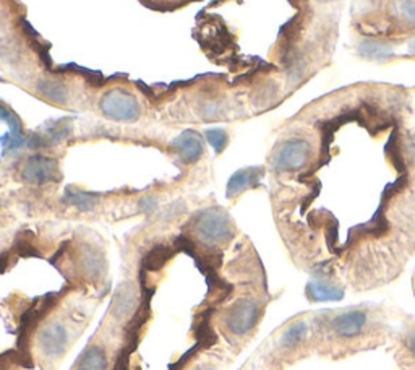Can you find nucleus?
I'll return each mask as SVG.
<instances>
[{
	"label": "nucleus",
	"mask_w": 415,
	"mask_h": 370,
	"mask_svg": "<svg viewBox=\"0 0 415 370\" xmlns=\"http://www.w3.org/2000/svg\"><path fill=\"white\" fill-rule=\"evenodd\" d=\"M193 231L203 244L219 245L232 239L234 224L227 213L219 208H210L198 213L193 220Z\"/></svg>",
	"instance_id": "nucleus-1"
},
{
	"label": "nucleus",
	"mask_w": 415,
	"mask_h": 370,
	"mask_svg": "<svg viewBox=\"0 0 415 370\" xmlns=\"http://www.w3.org/2000/svg\"><path fill=\"white\" fill-rule=\"evenodd\" d=\"M312 161V145L303 138H290L278 145L271 164L276 173H297L305 169Z\"/></svg>",
	"instance_id": "nucleus-2"
},
{
	"label": "nucleus",
	"mask_w": 415,
	"mask_h": 370,
	"mask_svg": "<svg viewBox=\"0 0 415 370\" xmlns=\"http://www.w3.org/2000/svg\"><path fill=\"white\" fill-rule=\"evenodd\" d=\"M99 108L105 117L117 120V122H133L141 114L138 99L132 92L121 90V88H115V90L105 92L101 98Z\"/></svg>",
	"instance_id": "nucleus-3"
},
{
	"label": "nucleus",
	"mask_w": 415,
	"mask_h": 370,
	"mask_svg": "<svg viewBox=\"0 0 415 370\" xmlns=\"http://www.w3.org/2000/svg\"><path fill=\"white\" fill-rule=\"evenodd\" d=\"M260 320V304L255 299L243 298L239 299L225 315V327L230 333L242 336L252 331Z\"/></svg>",
	"instance_id": "nucleus-4"
},
{
	"label": "nucleus",
	"mask_w": 415,
	"mask_h": 370,
	"mask_svg": "<svg viewBox=\"0 0 415 370\" xmlns=\"http://www.w3.org/2000/svg\"><path fill=\"white\" fill-rule=\"evenodd\" d=\"M21 177L28 184L43 185L61 180V171H59V164L55 159L36 155L28 159L25 168H23Z\"/></svg>",
	"instance_id": "nucleus-5"
},
{
	"label": "nucleus",
	"mask_w": 415,
	"mask_h": 370,
	"mask_svg": "<svg viewBox=\"0 0 415 370\" xmlns=\"http://www.w3.org/2000/svg\"><path fill=\"white\" fill-rule=\"evenodd\" d=\"M38 341L41 344V349H43L45 354L50 356V358H59V356L63 354V351L67 348V330L61 323L50 322L41 330Z\"/></svg>",
	"instance_id": "nucleus-6"
},
{
	"label": "nucleus",
	"mask_w": 415,
	"mask_h": 370,
	"mask_svg": "<svg viewBox=\"0 0 415 370\" xmlns=\"http://www.w3.org/2000/svg\"><path fill=\"white\" fill-rule=\"evenodd\" d=\"M172 146L175 148V151L179 153V156L188 164L196 163L203 156V151H205L201 137L193 130L181 133V135L172 142Z\"/></svg>",
	"instance_id": "nucleus-7"
},
{
	"label": "nucleus",
	"mask_w": 415,
	"mask_h": 370,
	"mask_svg": "<svg viewBox=\"0 0 415 370\" xmlns=\"http://www.w3.org/2000/svg\"><path fill=\"white\" fill-rule=\"evenodd\" d=\"M138 294L136 288L132 283H122L119 289L115 291L112 300V315L117 320H123L136 309Z\"/></svg>",
	"instance_id": "nucleus-8"
},
{
	"label": "nucleus",
	"mask_w": 415,
	"mask_h": 370,
	"mask_svg": "<svg viewBox=\"0 0 415 370\" xmlns=\"http://www.w3.org/2000/svg\"><path fill=\"white\" fill-rule=\"evenodd\" d=\"M263 175V168H247L237 171L232 177L229 179L227 188H225V195L227 198L237 197L239 193L248 191V188L256 187Z\"/></svg>",
	"instance_id": "nucleus-9"
},
{
	"label": "nucleus",
	"mask_w": 415,
	"mask_h": 370,
	"mask_svg": "<svg viewBox=\"0 0 415 370\" xmlns=\"http://www.w3.org/2000/svg\"><path fill=\"white\" fill-rule=\"evenodd\" d=\"M367 323V315L362 311H349L341 313L334 320V331L339 336L350 338L358 335Z\"/></svg>",
	"instance_id": "nucleus-10"
},
{
	"label": "nucleus",
	"mask_w": 415,
	"mask_h": 370,
	"mask_svg": "<svg viewBox=\"0 0 415 370\" xmlns=\"http://www.w3.org/2000/svg\"><path fill=\"white\" fill-rule=\"evenodd\" d=\"M358 55L367 60H375V62H386L394 57V50L388 43L380 39H363L358 44Z\"/></svg>",
	"instance_id": "nucleus-11"
},
{
	"label": "nucleus",
	"mask_w": 415,
	"mask_h": 370,
	"mask_svg": "<svg viewBox=\"0 0 415 370\" xmlns=\"http://www.w3.org/2000/svg\"><path fill=\"white\" fill-rule=\"evenodd\" d=\"M80 265L83 273L91 280H99L105 273V258L93 247H85L80 255Z\"/></svg>",
	"instance_id": "nucleus-12"
},
{
	"label": "nucleus",
	"mask_w": 415,
	"mask_h": 370,
	"mask_svg": "<svg viewBox=\"0 0 415 370\" xmlns=\"http://www.w3.org/2000/svg\"><path fill=\"white\" fill-rule=\"evenodd\" d=\"M38 91L44 98H48L52 103L63 104L68 99V90L62 81L50 80V78H43L38 81Z\"/></svg>",
	"instance_id": "nucleus-13"
},
{
	"label": "nucleus",
	"mask_w": 415,
	"mask_h": 370,
	"mask_svg": "<svg viewBox=\"0 0 415 370\" xmlns=\"http://www.w3.org/2000/svg\"><path fill=\"white\" fill-rule=\"evenodd\" d=\"M310 299L315 302H323V300H338L344 295L343 289H338L336 286L330 284L328 281H313L308 286Z\"/></svg>",
	"instance_id": "nucleus-14"
},
{
	"label": "nucleus",
	"mask_w": 415,
	"mask_h": 370,
	"mask_svg": "<svg viewBox=\"0 0 415 370\" xmlns=\"http://www.w3.org/2000/svg\"><path fill=\"white\" fill-rule=\"evenodd\" d=\"M105 367H108V358L98 346L88 349L78 360V370H105Z\"/></svg>",
	"instance_id": "nucleus-15"
},
{
	"label": "nucleus",
	"mask_w": 415,
	"mask_h": 370,
	"mask_svg": "<svg viewBox=\"0 0 415 370\" xmlns=\"http://www.w3.org/2000/svg\"><path fill=\"white\" fill-rule=\"evenodd\" d=\"M170 257H172V251H170L168 245H158V247H154L153 251L145 257L143 268H145L146 271H158L169 262Z\"/></svg>",
	"instance_id": "nucleus-16"
},
{
	"label": "nucleus",
	"mask_w": 415,
	"mask_h": 370,
	"mask_svg": "<svg viewBox=\"0 0 415 370\" xmlns=\"http://www.w3.org/2000/svg\"><path fill=\"white\" fill-rule=\"evenodd\" d=\"M68 205L78 208L81 211H90L93 210L96 203H98V198H96L93 193H86L81 191H77V188H67L65 192V198H63Z\"/></svg>",
	"instance_id": "nucleus-17"
},
{
	"label": "nucleus",
	"mask_w": 415,
	"mask_h": 370,
	"mask_svg": "<svg viewBox=\"0 0 415 370\" xmlns=\"http://www.w3.org/2000/svg\"><path fill=\"white\" fill-rule=\"evenodd\" d=\"M393 12L401 21L415 26V0H394Z\"/></svg>",
	"instance_id": "nucleus-18"
},
{
	"label": "nucleus",
	"mask_w": 415,
	"mask_h": 370,
	"mask_svg": "<svg viewBox=\"0 0 415 370\" xmlns=\"http://www.w3.org/2000/svg\"><path fill=\"white\" fill-rule=\"evenodd\" d=\"M307 331H308L307 325L303 322L294 323V325L284 333V336H283L284 346H287V348H292V346L298 344L303 340V336L307 335Z\"/></svg>",
	"instance_id": "nucleus-19"
},
{
	"label": "nucleus",
	"mask_w": 415,
	"mask_h": 370,
	"mask_svg": "<svg viewBox=\"0 0 415 370\" xmlns=\"http://www.w3.org/2000/svg\"><path fill=\"white\" fill-rule=\"evenodd\" d=\"M205 137L210 142V145L214 148L216 153H223L229 140L227 133L223 128H210V130L205 132Z\"/></svg>",
	"instance_id": "nucleus-20"
},
{
	"label": "nucleus",
	"mask_w": 415,
	"mask_h": 370,
	"mask_svg": "<svg viewBox=\"0 0 415 370\" xmlns=\"http://www.w3.org/2000/svg\"><path fill=\"white\" fill-rule=\"evenodd\" d=\"M0 119L6 120V122L8 124L12 135L21 137V124H20V120H18L12 113H8V110L6 108H2V106H0Z\"/></svg>",
	"instance_id": "nucleus-21"
},
{
	"label": "nucleus",
	"mask_w": 415,
	"mask_h": 370,
	"mask_svg": "<svg viewBox=\"0 0 415 370\" xmlns=\"http://www.w3.org/2000/svg\"><path fill=\"white\" fill-rule=\"evenodd\" d=\"M17 251H18V253H20V255H25V257L39 255V252L33 247V244L26 242V240H20V242L17 244Z\"/></svg>",
	"instance_id": "nucleus-22"
},
{
	"label": "nucleus",
	"mask_w": 415,
	"mask_h": 370,
	"mask_svg": "<svg viewBox=\"0 0 415 370\" xmlns=\"http://www.w3.org/2000/svg\"><path fill=\"white\" fill-rule=\"evenodd\" d=\"M8 263H10V255H8V253H2V255H0V273L7 270Z\"/></svg>",
	"instance_id": "nucleus-23"
},
{
	"label": "nucleus",
	"mask_w": 415,
	"mask_h": 370,
	"mask_svg": "<svg viewBox=\"0 0 415 370\" xmlns=\"http://www.w3.org/2000/svg\"><path fill=\"white\" fill-rule=\"evenodd\" d=\"M409 150H410V153H412V156H414V159H415V135L410 138V142H409Z\"/></svg>",
	"instance_id": "nucleus-24"
},
{
	"label": "nucleus",
	"mask_w": 415,
	"mask_h": 370,
	"mask_svg": "<svg viewBox=\"0 0 415 370\" xmlns=\"http://www.w3.org/2000/svg\"><path fill=\"white\" fill-rule=\"evenodd\" d=\"M409 346H410V351H412V354L415 356V335L410 338V343H409Z\"/></svg>",
	"instance_id": "nucleus-25"
},
{
	"label": "nucleus",
	"mask_w": 415,
	"mask_h": 370,
	"mask_svg": "<svg viewBox=\"0 0 415 370\" xmlns=\"http://www.w3.org/2000/svg\"><path fill=\"white\" fill-rule=\"evenodd\" d=\"M410 52H412L415 55V39L410 43Z\"/></svg>",
	"instance_id": "nucleus-26"
},
{
	"label": "nucleus",
	"mask_w": 415,
	"mask_h": 370,
	"mask_svg": "<svg viewBox=\"0 0 415 370\" xmlns=\"http://www.w3.org/2000/svg\"><path fill=\"white\" fill-rule=\"evenodd\" d=\"M316 2H325V3H328V2H334V0H316Z\"/></svg>",
	"instance_id": "nucleus-27"
},
{
	"label": "nucleus",
	"mask_w": 415,
	"mask_h": 370,
	"mask_svg": "<svg viewBox=\"0 0 415 370\" xmlns=\"http://www.w3.org/2000/svg\"><path fill=\"white\" fill-rule=\"evenodd\" d=\"M198 370H206V369H198Z\"/></svg>",
	"instance_id": "nucleus-28"
},
{
	"label": "nucleus",
	"mask_w": 415,
	"mask_h": 370,
	"mask_svg": "<svg viewBox=\"0 0 415 370\" xmlns=\"http://www.w3.org/2000/svg\"><path fill=\"white\" fill-rule=\"evenodd\" d=\"M114 370H117V369H114Z\"/></svg>",
	"instance_id": "nucleus-29"
}]
</instances>
